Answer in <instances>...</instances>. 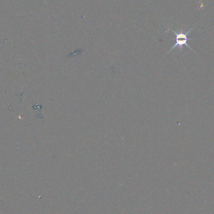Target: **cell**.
<instances>
[{
  "label": "cell",
  "mask_w": 214,
  "mask_h": 214,
  "mask_svg": "<svg viewBox=\"0 0 214 214\" xmlns=\"http://www.w3.org/2000/svg\"><path fill=\"white\" fill-rule=\"evenodd\" d=\"M172 29V32L175 35V36H176V37H175V45L173 46V47L168 51V52L167 54H168L170 52H171V51H172L173 50H174V49H175V48H176V47H178V48H179L180 50H182V48H183V46H184V45L187 46L188 48H190L191 51H192L194 53H195V52L194 51V50H193L192 48H191L188 45V43H187V41H188V37H187V36H188V35L191 31H192L193 28H191L190 29V30H188V31L186 33H184V32H183V29H181L180 32H179V33H176V32H175V31L173 30V29Z\"/></svg>",
  "instance_id": "6da1fadb"
}]
</instances>
